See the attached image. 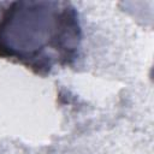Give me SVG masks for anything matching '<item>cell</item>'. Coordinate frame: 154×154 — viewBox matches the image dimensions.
I'll list each match as a JSON object with an SVG mask.
<instances>
[{
	"label": "cell",
	"instance_id": "obj_1",
	"mask_svg": "<svg viewBox=\"0 0 154 154\" xmlns=\"http://www.w3.org/2000/svg\"><path fill=\"white\" fill-rule=\"evenodd\" d=\"M82 28L69 1L11 2L0 18V58L48 76L79 55Z\"/></svg>",
	"mask_w": 154,
	"mask_h": 154
}]
</instances>
